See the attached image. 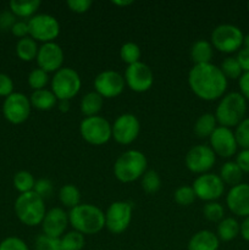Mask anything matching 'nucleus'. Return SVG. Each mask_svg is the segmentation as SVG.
<instances>
[{"label": "nucleus", "mask_w": 249, "mask_h": 250, "mask_svg": "<svg viewBox=\"0 0 249 250\" xmlns=\"http://www.w3.org/2000/svg\"><path fill=\"white\" fill-rule=\"evenodd\" d=\"M188 84L190 90L205 102H214L225 95L227 89V78L214 63L194 65L188 73Z\"/></svg>", "instance_id": "nucleus-1"}, {"label": "nucleus", "mask_w": 249, "mask_h": 250, "mask_svg": "<svg viewBox=\"0 0 249 250\" xmlns=\"http://www.w3.org/2000/svg\"><path fill=\"white\" fill-rule=\"evenodd\" d=\"M68 221L80 233L97 234L105 227V214L93 204H80L70 210Z\"/></svg>", "instance_id": "nucleus-2"}, {"label": "nucleus", "mask_w": 249, "mask_h": 250, "mask_svg": "<svg viewBox=\"0 0 249 250\" xmlns=\"http://www.w3.org/2000/svg\"><path fill=\"white\" fill-rule=\"evenodd\" d=\"M247 114V100L239 92H231L225 94L220 100L215 111V117L220 126L237 127Z\"/></svg>", "instance_id": "nucleus-3"}, {"label": "nucleus", "mask_w": 249, "mask_h": 250, "mask_svg": "<svg viewBox=\"0 0 249 250\" xmlns=\"http://www.w3.org/2000/svg\"><path fill=\"white\" fill-rule=\"evenodd\" d=\"M146 161L145 155L142 151L127 150L122 153L116 159L114 165V175L120 182L131 183L142 178V176L146 172Z\"/></svg>", "instance_id": "nucleus-4"}, {"label": "nucleus", "mask_w": 249, "mask_h": 250, "mask_svg": "<svg viewBox=\"0 0 249 250\" xmlns=\"http://www.w3.org/2000/svg\"><path fill=\"white\" fill-rule=\"evenodd\" d=\"M15 214L26 226L34 227L42 225L46 214L45 200L34 192L20 194L15 202Z\"/></svg>", "instance_id": "nucleus-5"}, {"label": "nucleus", "mask_w": 249, "mask_h": 250, "mask_svg": "<svg viewBox=\"0 0 249 250\" xmlns=\"http://www.w3.org/2000/svg\"><path fill=\"white\" fill-rule=\"evenodd\" d=\"M81 87L80 75L71 67H61L51 78V92L58 100H71L78 94Z\"/></svg>", "instance_id": "nucleus-6"}, {"label": "nucleus", "mask_w": 249, "mask_h": 250, "mask_svg": "<svg viewBox=\"0 0 249 250\" xmlns=\"http://www.w3.org/2000/svg\"><path fill=\"white\" fill-rule=\"evenodd\" d=\"M244 34L239 27L231 23H222L215 27L211 33V44L215 49L225 54L241 50Z\"/></svg>", "instance_id": "nucleus-7"}, {"label": "nucleus", "mask_w": 249, "mask_h": 250, "mask_svg": "<svg viewBox=\"0 0 249 250\" xmlns=\"http://www.w3.org/2000/svg\"><path fill=\"white\" fill-rule=\"evenodd\" d=\"M80 133L87 143L92 146H104L112 138L111 125L105 117H84L80 125Z\"/></svg>", "instance_id": "nucleus-8"}, {"label": "nucleus", "mask_w": 249, "mask_h": 250, "mask_svg": "<svg viewBox=\"0 0 249 250\" xmlns=\"http://www.w3.org/2000/svg\"><path fill=\"white\" fill-rule=\"evenodd\" d=\"M29 37L36 42L50 43L60 34V23L49 14H37L28 20Z\"/></svg>", "instance_id": "nucleus-9"}, {"label": "nucleus", "mask_w": 249, "mask_h": 250, "mask_svg": "<svg viewBox=\"0 0 249 250\" xmlns=\"http://www.w3.org/2000/svg\"><path fill=\"white\" fill-rule=\"evenodd\" d=\"M133 207L131 203L114 202L105 212V227L112 234H121L126 231L132 221Z\"/></svg>", "instance_id": "nucleus-10"}, {"label": "nucleus", "mask_w": 249, "mask_h": 250, "mask_svg": "<svg viewBox=\"0 0 249 250\" xmlns=\"http://www.w3.org/2000/svg\"><path fill=\"white\" fill-rule=\"evenodd\" d=\"M195 197L204 202H216L225 192V183L219 175L215 173H203L198 176L192 186Z\"/></svg>", "instance_id": "nucleus-11"}, {"label": "nucleus", "mask_w": 249, "mask_h": 250, "mask_svg": "<svg viewBox=\"0 0 249 250\" xmlns=\"http://www.w3.org/2000/svg\"><path fill=\"white\" fill-rule=\"evenodd\" d=\"M32 105L29 98L23 93H12L5 98L2 104V114L9 122L14 125L23 124L31 114Z\"/></svg>", "instance_id": "nucleus-12"}, {"label": "nucleus", "mask_w": 249, "mask_h": 250, "mask_svg": "<svg viewBox=\"0 0 249 250\" xmlns=\"http://www.w3.org/2000/svg\"><path fill=\"white\" fill-rule=\"evenodd\" d=\"M124 77L127 87L136 93L146 92L150 89L154 83L153 71L142 61L127 66Z\"/></svg>", "instance_id": "nucleus-13"}, {"label": "nucleus", "mask_w": 249, "mask_h": 250, "mask_svg": "<svg viewBox=\"0 0 249 250\" xmlns=\"http://www.w3.org/2000/svg\"><path fill=\"white\" fill-rule=\"evenodd\" d=\"M112 138L122 146L133 143L141 131V124L133 114H122L111 125Z\"/></svg>", "instance_id": "nucleus-14"}, {"label": "nucleus", "mask_w": 249, "mask_h": 250, "mask_svg": "<svg viewBox=\"0 0 249 250\" xmlns=\"http://www.w3.org/2000/svg\"><path fill=\"white\" fill-rule=\"evenodd\" d=\"M186 166L193 173H208L216 163V154L210 146L198 144L188 150L186 155Z\"/></svg>", "instance_id": "nucleus-15"}, {"label": "nucleus", "mask_w": 249, "mask_h": 250, "mask_svg": "<svg viewBox=\"0 0 249 250\" xmlns=\"http://www.w3.org/2000/svg\"><path fill=\"white\" fill-rule=\"evenodd\" d=\"M124 85H126V82H124V76L117 71L112 70L103 71L94 80L95 92L106 99L119 97L124 92Z\"/></svg>", "instance_id": "nucleus-16"}, {"label": "nucleus", "mask_w": 249, "mask_h": 250, "mask_svg": "<svg viewBox=\"0 0 249 250\" xmlns=\"http://www.w3.org/2000/svg\"><path fill=\"white\" fill-rule=\"evenodd\" d=\"M210 148L212 149L216 155L221 156L224 159L232 158L237 153V144L234 132L227 127L219 126L216 127L211 136L209 137Z\"/></svg>", "instance_id": "nucleus-17"}, {"label": "nucleus", "mask_w": 249, "mask_h": 250, "mask_svg": "<svg viewBox=\"0 0 249 250\" xmlns=\"http://www.w3.org/2000/svg\"><path fill=\"white\" fill-rule=\"evenodd\" d=\"M63 50L58 43L50 42V43H44L39 46L38 55H37V63L38 67L45 71L46 73L54 72L60 70L63 63Z\"/></svg>", "instance_id": "nucleus-18"}, {"label": "nucleus", "mask_w": 249, "mask_h": 250, "mask_svg": "<svg viewBox=\"0 0 249 250\" xmlns=\"http://www.w3.org/2000/svg\"><path fill=\"white\" fill-rule=\"evenodd\" d=\"M68 224V214L61 208H53L46 211L42 221V231L45 236L60 239L66 233Z\"/></svg>", "instance_id": "nucleus-19"}, {"label": "nucleus", "mask_w": 249, "mask_h": 250, "mask_svg": "<svg viewBox=\"0 0 249 250\" xmlns=\"http://www.w3.org/2000/svg\"><path fill=\"white\" fill-rule=\"evenodd\" d=\"M226 205L232 214L239 217L249 216V183L233 186L226 195Z\"/></svg>", "instance_id": "nucleus-20"}, {"label": "nucleus", "mask_w": 249, "mask_h": 250, "mask_svg": "<svg viewBox=\"0 0 249 250\" xmlns=\"http://www.w3.org/2000/svg\"><path fill=\"white\" fill-rule=\"evenodd\" d=\"M220 239L216 233L209 229H202L190 237L188 250H219Z\"/></svg>", "instance_id": "nucleus-21"}, {"label": "nucleus", "mask_w": 249, "mask_h": 250, "mask_svg": "<svg viewBox=\"0 0 249 250\" xmlns=\"http://www.w3.org/2000/svg\"><path fill=\"white\" fill-rule=\"evenodd\" d=\"M29 102H31L32 106L36 107L37 110L49 111L58 105L59 100L51 90L39 89L33 90V93L29 97Z\"/></svg>", "instance_id": "nucleus-22"}, {"label": "nucleus", "mask_w": 249, "mask_h": 250, "mask_svg": "<svg viewBox=\"0 0 249 250\" xmlns=\"http://www.w3.org/2000/svg\"><path fill=\"white\" fill-rule=\"evenodd\" d=\"M212 55H214V46L210 42L204 39L197 41L190 48V59L194 65L211 62Z\"/></svg>", "instance_id": "nucleus-23"}, {"label": "nucleus", "mask_w": 249, "mask_h": 250, "mask_svg": "<svg viewBox=\"0 0 249 250\" xmlns=\"http://www.w3.org/2000/svg\"><path fill=\"white\" fill-rule=\"evenodd\" d=\"M103 104H104V98L97 92H89L87 94L83 95L81 99V112L84 115L85 117L97 116L102 110Z\"/></svg>", "instance_id": "nucleus-24"}, {"label": "nucleus", "mask_w": 249, "mask_h": 250, "mask_svg": "<svg viewBox=\"0 0 249 250\" xmlns=\"http://www.w3.org/2000/svg\"><path fill=\"white\" fill-rule=\"evenodd\" d=\"M10 11L17 17L31 19L41 6V0H12L9 4Z\"/></svg>", "instance_id": "nucleus-25"}, {"label": "nucleus", "mask_w": 249, "mask_h": 250, "mask_svg": "<svg viewBox=\"0 0 249 250\" xmlns=\"http://www.w3.org/2000/svg\"><path fill=\"white\" fill-rule=\"evenodd\" d=\"M241 232V225L233 217H225L217 225L216 236L220 242H231Z\"/></svg>", "instance_id": "nucleus-26"}, {"label": "nucleus", "mask_w": 249, "mask_h": 250, "mask_svg": "<svg viewBox=\"0 0 249 250\" xmlns=\"http://www.w3.org/2000/svg\"><path fill=\"white\" fill-rule=\"evenodd\" d=\"M217 121L214 114H203L202 116L198 117L194 125V133L197 134L198 138H209L212 132L216 129Z\"/></svg>", "instance_id": "nucleus-27"}, {"label": "nucleus", "mask_w": 249, "mask_h": 250, "mask_svg": "<svg viewBox=\"0 0 249 250\" xmlns=\"http://www.w3.org/2000/svg\"><path fill=\"white\" fill-rule=\"evenodd\" d=\"M219 176L225 185H228L231 187H233V186H237L241 183L242 177H243V172H242L239 166L236 164V161H227L220 168Z\"/></svg>", "instance_id": "nucleus-28"}, {"label": "nucleus", "mask_w": 249, "mask_h": 250, "mask_svg": "<svg viewBox=\"0 0 249 250\" xmlns=\"http://www.w3.org/2000/svg\"><path fill=\"white\" fill-rule=\"evenodd\" d=\"M39 46L37 44V42L34 41L31 37H26V38H22L17 42L16 44V54L22 61H29L37 59L38 55Z\"/></svg>", "instance_id": "nucleus-29"}, {"label": "nucleus", "mask_w": 249, "mask_h": 250, "mask_svg": "<svg viewBox=\"0 0 249 250\" xmlns=\"http://www.w3.org/2000/svg\"><path fill=\"white\" fill-rule=\"evenodd\" d=\"M59 200L66 208L73 209L81 204V193L73 185H65L59 190Z\"/></svg>", "instance_id": "nucleus-30"}, {"label": "nucleus", "mask_w": 249, "mask_h": 250, "mask_svg": "<svg viewBox=\"0 0 249 250\" xmlns=\"http://www.w3.org/2000/svg\"><path fill=\"white\" fill-rule=\"evenodd\" d=\"M62 250H82L85 246V239L82 233L77 231H70L60 238Z\"/></svg>", "instance_id": "nucleus-31"}, {"label": "nucleus", "mask_w": 249, "mask_h": 250, "mask_svg": "<svg viewBox=\"0 0 249 250\" xmlns=\"http://www.w3.org/2000/svg\"><path fill=\"white\" fill-rule=\"evenodd\" d=\"M34 185H36V180H34L33 175L28 171H19L17 173H15L14 186L16 190H19L21 194L33 192Z\"/></svg>", "instance_id": "nucleus-32"}, {"label": "nucleus", "mask_w": 249, "mask_h": 250, "mask_svg": "<svg viewBox=\"0 0 249 250\" xmlns=\"http://www.w3.org/2000/svg\"><path fill=\"white\" fill-rule=\"evenodd\" d=\"M142 56L141 48L138 46V44L133 43V42H127L120 49V58L124 62H126L127 65H133V63L139 62V59Z\"/></svg>", "instance_id": "nucleus-33"}, {"label": "nucleus", "mask_w": 249, "mask_h": 250, "mask_svg": "<svg viewBox=\"0 0 249 250\" xmlns=\"http://www.w3.org/2000/svg\"><path fill=\"white\" fill-rule=\"evenodd\" d=\"M220 70L222 71V73H224L227 80L228 78H231V80H239V77L243 75V71H242L238 61L233 56H228V58L225 59L221 62Z\"/></svg>", "instance_id": "nucleus-34"}, {"label": "nucleus", "mask_w": 249, "mask_h": 250, "mask_svg": "<svg viewBox=\"0 0 249 250\" xmlns=\"http://www.w3.org/2000/svg\"><path fill=\"white\" fill-rule=\"evenodd\" d=\"M161 187V178L159 173L154 170H149L142 176V188L148 194H154Z\"/></svg>", "instance_id": "nucleus-35"}, {"label": "nucleus", "mask_w": 249, "mask_h": 250, "mask_svg": "<svg viewBox=\"0 0 249 250\" xmlns=\"http://www.w3.org/2000/svg\"><path fill=\"white\" fill-rule=\"evenodd\" d=\"M203 215L211 222H220L225 219V209L220 203L209 202L203 208Z\"/></svg>", "instance_id": "nucleus-36"}, {"label": "nucleus", "mask_w": 249, "mask_h": 250, "mask_svg": "<svg viewBox=\"0 0 249 250\" xmlns=\"http://www.w3.org/2000/svg\"><path fill=\"white\" fill-rule=\"evenodd\" d=\"M49 82V76L42 68H34L28 75V84L33 90L45 89Z\"/></svg>", "instance_id": "nucleus-37"}, {"label": "nucleus", "mask_w": 249, "mask_h": 250, "mask_svg": "<svg viewBox=\"0 0 249 250\" xmlns=\"http://www.w3.org/2000/svg\"><path fill=\"white\" fill-rule=\"evenodd\" d=\"M173 199L181 207H188L197 199V197L190 186H181L175 190Z\"/></svg>", "instance_id": "nucleus-38"}, {"label": "nucleus", "mask_w": 249, "mask_h": 250, "mask_svg": "<svg viewBox=\"0 0 249 250\" xmlns=\"http://www.w3.org/2000/svg\"><path fill=\"white\" fill-rule=\"evenodd\" d=\"M234 137L238 146L242 149H249V117H246L234 131Z\"/></svg>", "instance_id": "nucleus-39"}, {"label": "nucleus", "mask_w": 249, "mask_h": 250, "mask_svg": "<svg viewBox=\"0 0 249 250\" xmlns=\"http://www.w3.org/2000/svg\"><path fill=\"white\" fill-rule=\"evenodd\" d=\"M34 248L36 250H62L60 239L51 238L45 234H39L34 242Z\"/></svg>", "instance_id": "nucleus-40"}, {"label": "nucleus", "mask_w": 249, "mask_h": 250, "mask_svg": "<svg viewBox=\"0 0 249 250\" xmlns=\"http://www.w3.org/2000/svg\"><path fill=\"white\" fill-rule=\"evenodd\" d=\"M33 192L37 193L41 198H43L44 200L48 199L54 193L53 182L50 180H48V178H39V180L36 181Z\"/></svg>", "instance_id": "nucleus-41"}, {"label": "nucleus", "mask_w": 249, "mask_h": 250, "mask_svg": "<svg viewBox=\"0 0 249 250\" xmlns=\"http://www.w3.org/2000/svg\"><path fill=\"white\" fill-rule=\"evenodd\" d=\"M0 250H29L23 239L19 237H7L0 243Z\"/></svg>", "instance_id": "nucleus-42"}, {"label": "nucleus", "mask_w": 249, "mask_h": 250, "mask_svg": "<svg viewBox=\"0 0 249 250\" xmlns=\"http://www.w3.org/2000/svg\"><path fill=\"white\" fill-rule=\"evenodd\" d=\"M92 5V0H68L67 1L68 9L76 14H84L90 9Z\"/></svg>", "instance_id": "nucleus-43"}, {"label": "nucleus", "mask_w": 249, "mask_h": 250, "mask_svg": "<svg viewBox=\"0 0 249 250\" xmlns=\"http://www.w3.org/2000/svg\"><path fill=\"white\" fill-rule=\"evenodd\" d=\"M14 93V82L6 73H0V97L7 98Z\"/></svg>", "instance_id": "nucleus-44"}, {"label": "nucleus", "mask_w": 249, "mask_h": 250, "mask_svg": "<svg viewBox=\"0 0 249 250\" xmlns=\"http://www.w3.org/2000/svg\"><path fill=\"white\" fill-rule=\"evenodd\" d=\"M16 23V16L11 11L0 12V31H11L12 26Z\"/></svg>", "instance_id": "nucleus-45"}, {"label": "nucleus", "mask_w": 249, "mask_h": 250, "mask_svg": "<svg viewBox=\"0 0 249 250\" xmlns=\"http://www.w3.org/2000/svg\"><path fill=\"white\" fill-rule=\"evenodd\" d=\"M12 34L17 38L22 39L29 36V28H28V21H16V23L12 26L11 28Z\"/></svg>", "instance_id": "nucleus-46"}, {"label": "nucleus", "mask_w": 249, "mask_h": 250, "mask_svg": "<svg viewBox=\"0 0 249 250\" xmlns=\"http://www.w3.org/2000/svg\"><path fill=\"white\" fill-rule=\"evenodd\" d=\"M236 164L239 166L242 172L249 173V149H242L236 158Z\"/></svg>", "instance_id": "nucleus-47"}, {"label": "nucleus", "mask_w": 249, "mask_h": 250, "mask_svg": "<svg viewBox=\"0 0 249 250\" xmlns=\"http://www.w3.org/2000/svg\"><path fill=\"white\" fill-rule=\"evenodd\" d=\"M237 61H238L239 66H241L243 72H249V50L246 48H242L241 50L237 53L236 56Z\"/></svg>", "instance_id": "nucleus-48"}, {"label": "nucleus", "mask_w": 249, "mask_h": 250, "mask_svg": "<svg viewBox=\"0 0 249 250\" xmlns=\"http://www.w3.org/2000/svg\"><path fill=\"white\" fill-rule=\"evenodd\" d=\"M239 93L243 95L244 99L249 102V72H243L238 80Z\"/></svg>", "instance_id": "nucleus-49"}, {"label": "nucleus", "mask_w": 249, "mask_h": 250, "mask_svg": "<svg viewBox=\"0 0 249 250\" xmlns=\"http://www.w3.org/2000/svg\"><path fill=\"white\" fill-rule=\"evenodd\" d=\"M239 234H241L242 238H243L244 241L249 242V216L246 217L244 221L242 222L241 232H239Z\"/></svg>", "instance_id": "nucleus-50"}, {"label": "nucleus", "mask_w": 249, "mask_h": 250, "mask_svg": "<svg viewBox=\"0 0 249 250\" xmlns=\"http://www.w3.org/2000/svg\"><path fill=\"white\" fill-rule=\"evenodd\" d=\"M70 100H59L58 102V109L60 110L61 112H68L70 111Z\"/></svg>", "instance_id": "nucleus-51"}, {"label": "nucleus", "mask_w": 249, "mask_h": 250, "mask_svg": "<svg viewBox=\"0 0 249 250\" xmlns=\"http://www.w3.org/2000/svg\"><path fill=\"white\" fill-rule=\"evenodd\" d=\"M111 2L116 6H128V5L133 4L132 0H112Z\"/></svg>", "instance_id": "nucleus-52"}, {"label": "nucleus", "mask_w": 249, "mask_h": 250, "mask_svg": "<svg viewBox=\"0 0 249 250\" xmlns=\"http://www.w3.org/2000/svg\"><path fill=\"white\" fill-rule=\"evenodd\" d=\"M243 45H244V48H246V49H248V50H249V33L247 34V36H244Z\"/></svg>", "instance_id": "nucleus-53"}, {"label": "nucleus", "mask_w": 249, "mask_h": 250, "mask_svg": "<svg viewBox=\"0 0 249 250\" xmlns=\"http://www.w3.org/2000/svg\"><path fill=\"white\" fill-rule=\"evenodd\" d=\"M247 7H248V11H249V2H248V4H247Z\"/></svg>", "instance_id": "nucleus-54"}]
</instances>
